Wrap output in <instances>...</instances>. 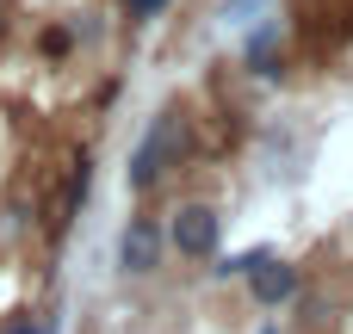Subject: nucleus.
Masks as SVG:
<instances>
[{
  "label": "nucleus",
  "mask_w": 353,
  "mask_h": 334,
  "mask_svg": "<svg viewBox=\"0 0 353 334\" xmlns=\"http://www.w3.org/2000/svg\"><path fill=\"white\" fill-rule=\"evenodd\" d=\"M186 155V118L180 112H161L149 130H143V143H137V155H130V186L137 192H149L161 174H174V161Z\"/></svg>",
  "instance_id": "nucleus-1"
},
{
  "label": "nucleus",
  "mask_w": 353,
  "mask_h": 334,
  "mask_svg": "<svg viewBox=\"0 0 353 334\" xmlns=\"http://www.w3.org/2000/svg\"><path fill=\"white\" fill-rule=\"evenodd\" d=\"M217 236H223V217L211 205H180L174 211V248L186 260H211L217 254Z\"/></svg>",
  "instance_id": "nucleus-2"
},
{
  "label": "nucleus",
  "mask_w": 353,
  "mask_h": 334,
  "mask_svg": "<svg viewBox=\"0 0 353 334\" xmlns=\"http://www.w3.org/2000/svg\"><path fill=\"white\" fill-rule=\"evenodd\" d=\"M161 248H168L161 223H155V217H130V223H124V242H118V267H124L130 279H149V273L161 267Z\"/></svg>",
  "instance_id": "nucleus-3"
},
{
  "label": "nucleus",
  "mask_w": 353,
  "mask_h": 334,
  "mask_svg": "<svg viewBox=\"0 0 353 334\" xmlns=\"http://www.w3.org/2000/svg\"><path fill=\"white\" fill-rule=\"evenodd\" d=\"M248 291H254V304H261V310H273V304H285V298L298 291V267L267 260V267H254V273H248Z\"/></svg>",
  "instance_id": "nucleus-4"
},
{
  "label": "nucleus",
  "mask_w": 353,
  "mask_h": 334,
  "mask_svg": "<svg viewBox=\"0 0 353 334\" xmlns=\"http://www.w3.org/2000/svg\"><path fill=\"white\" fill-rule=\"evenodd\" d=\"M87 186H93V155L81 149V155H74V167H68V198H62V211H68V217H81V205H87ZM68 217H62V223H68Z\"/></svg>",
  "instance_id": "nucleus-5"
},
{
  "label": "nucleus",
  "mask_w": 353,
  "mask_h": 334,
  "mask_svg": "<svg viewBox=\"0 0 353 334\" xmlns=\"http://www.w3.org/2000/svg\"><path fill=\"white\" fill-rule=\"evenodd\" d=\"M248 68H254V74H267V81L279 74V31H273V25L248 43Z\"/></svg>",
  "instance_id": "nucleus-6"
},
{
  "label": "nucleus",
  "mask_w": 353,
  "mask_h": 334,
  "mask_svg": "<svg viewBox=\"0 0 353 334\" xmlns=\"http://www.w3.org/2000/svg\"><path fill=\"white\" fill-rule=\"evenodd\" d=\"M168 12V0H124V19L130 25H149V19H161Z\"/></svg>",
  "instance_id": "nucleus-7"
}]
</instances>
